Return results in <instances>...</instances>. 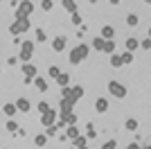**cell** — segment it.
<instances>
[{
  "label": "cell",
  "mask_w": 151,
  "mask_h": 149,
  "mask_svg": "<svg viewBox=\"0 0 151 149\" xmlns=\"http://www.w3.org/2000/svg\"><path fill=\"white\" fill-rule=\"evenodd\" d=\"M61 122H65V124H75L77 122V115L72 111H61Z\"/></svg>",
  "instance_id": "cell-10"
},
{
  "label": "cell",
  "mask_w": 151,
  "mask_h": 149,
  "mask_svg": "<svg viewBox=\"0 0 151 149\" xmlns=\"http://www.w3.org/2000/svg\"><path fill=\"white\" fill-rule=\"evenodd\" d=\"M79 97H83V88L81 86H63V99H68L75 104Z\"/></svg>",
  "instance_id": "cell-2"
},
{
  "label": "cell",
  "mask_w": 151,
  "mask_h": 149,
  "mask_svg": "<svg viewBox=\"0 0 151 149\" xmlns=\"http://www.w3.org/2000/svg\"><path fill=\"white\" fill-rule=\"evenodd\" d=\"M77 149H90V147H86V145H83V147H77Z\"/></svg>",
  "instance_id": "cell-41"
},
{
  "label": "cell",
  "mask_w": 151,
  "mask_h": 149,
  "mask_svg": "<svg viewBox=\"0 0 151 149\" xmlns=\"http://www.w3.org/2000/svg\"><path fill=\"white\" fill-rule=\"evenodd\" d=\"M52 50H54V52H63V50H65V36L52 38Z\"/></svg>",
  "instance_id": "cell-8"
},
{
  "label": "cell",
  "mask_w": 151,
  "mask_h": 149,
  "mask_svg": "<svg viewBox=\"0 0 151 149\" xmlns=\"http://www.w3.org/2000/svg\"><path fill=\"white\" fill-rule=\"evenodd\" d=\"M41 122H43V127H50V124L57 122V111H47V113H41Z\"/></svg>",
  "instance_id": "cell-7"
},
{
  "label": "cell",
  "mask_w": 151,
  "mask_h": 149,
  "mask_svg": "<svg viewBox=\"0 0 151 149\" xmlns=\"http://www.w3.org/2000/svg\"><path fill=\"white\" fill-rule=\"evenodd\" d=\"M124 129L126 131H135V129H138V120H126V122H124Z\"/></svg>",
  "instance_id": "cell-21"
},
{
  "label": "cell",
  "mask_w": 151,
  "mask_h": 149,
  "mask_svg": "<svg viewBox=\"0 0 151 149\" xmlns=\"http://www.w3.org/2000/svg\"><path fill=\"white\" fill-rule=\"evenodd\" d=\"M142 149H149V147H142Z\"/></svg>",
  "instance_id": "cell-44"
},
{
  "label": "cell",
  "mask_w": 151,
  "mask_h": 149,
  "mask_svg": "<svg viewBox=\"0 0 151 149\" xmlns=\"http://www.w3.org/2000/svg\"><path fill=\"white\" fill-rule=\"evenodd\" d=\"M63 9H65L68 14H75L77 12V2L75 0H63Z\"/></svg>",
  "instance_id": "cell-16"
},
{
  "label": "cell",
  "mask_w": 151,
  "mask_h": 149,
  "mask_svg": "<svg viewBox=\"0 0 151 149\" xmlns=\"http://www.w3.org/2000/svg\"><path fill=\"white\" fill-rule=\"evenodd\" d=\"M61 72V70L57 68V66H50V68H47V74H52V77H54V79H57V74Z\"/></svg>",
  "instance_id": "cell-33"
},
{
  "label": "cell",
  "mask_w": 151,
  "mask_h": 149,
  "mask_svg": "<svg viewBox=\"0 0 151 149\" xmlns=\"http://www.w3.org/2000/svg\"><path fill=\"white\" fill-rule=\"evenodd\" d=\"M111 66H113V68H120V66H124V63H122V54H111Z\"/></svg>",
  "instance_id": "cell-20"
},
{
  "label": "cell",
  "mask_w": 151,
  "mask_h": 149,
  "mask_svg": "<svg viewBox=\"0 0 151 149\" xmlns=\"http://www.w3.org/2000/svg\"><path fill=\"white\" fill-rule=\"evenodd\" d=\"M57 81H59V86H70V74L68 72H59Z\"/></svg>",
  "instance_id": "cell-15"
},
{
  "label": "cell",
  "mask_w": 151,
  "mask_h": 149,
  "mask_svg": "<svg viewBox=\"0 0 151 149\" xmlns=\"http://www.w3.org/2000/svg\"><path fill=\"white\" fill-rule=\"evenodd\" d=\"M7 131H12V133H16V131H18V124L14 122V120H9V122H7Z\"/></svg>",
  "instance_id": "cell-31"
},
{
  "label": "cell",
  "mask_w": 151,
  "mask_h": 149,
  "mask_svg": "<svg viewBox=\"0 0 151 149\" xmlns=\"http://www.w3.org/2000/svg\"><path fill=\"white\" fill-rule=\"evenodd\" d=\"M108 93L117 99H124L126 97V86L120 84V81H108Z\"/></svg>",
  "instance_id": "cell-5"
},
{
  "label": "cell",
  "mask_w": 151,
  "mask_h": 149,
  "mask_svg": "<svg viewBox=\"0 0 151 149\" xmlns=\"http://www.w3.org/2000/svg\"><path fill=\"white\" fill-rule=\"evenodd\" d=\"M101 52H108V54H113V52H115V41H113V38L104 41V50H101Z\"/></svg>",
  "instance_id": "cell-18"
},
{
  "label": "cell",
  "mask_w": 151,
  "mask_h": 149,
  "mask_svg": "<svg viewBox=\"0 0 151 149\" xmlns=\"http://www.w3.org/2000/svg\"><path fill=\"white\" fill-rule=\"evenodd\" d=\"M95 136H97V131H95V127H93V124H88V127H86V138H88V140H93Z\"/></svg>",
  "instance_id": "cell-25"
},
{
  "label": "cell",
  "mask_w": 151,
  "mask_h": 149,
  "mask_svg": "<svg viewBox=\"0 0 151 149\" xmlns=\"http://www.w3.org/2000/svg\"><path fill=\"white\" fill-rule=\"evenodd\" d=\"M2 111H5L7 118H14V115H16V104H5V106H2Z\"/></svg>",
  "instance_id": "cell-19"
},
{
  "label": "cell",
  "mask_w": 151,
  "mask_h": 149,
  "mask_svg": "<svg viewBox=\"0 0 151 149\" xmlns=\"http://www.w3.org/2000/svg\"><path fill=\"white\" fill-rule=\"evenodd\" d=\"M113 34H115V30L113 27H111V25H104V27H101V38H113Z\"/></svg>",
  "instance_id": "cell-17"
},
{
  "label": "cell",
  "mask_w": 151,
  "mask_h": 149,
  "mask_svg": "<svg viewBox=\"0 0 151 149\" xmlns=\"http://www.w3.org/2000/svg\"><path fill=\"white\" fill-rule=\"evenodd\" d=\"M54 133H57V127H54V124H50V127L45 129V136L50 138V136H54Z\"/></svg>",
  "instance_id": "cell-35"
},
{
  "label": "cell",
  "mask_w": 151,
  "mask_h": 149,
  "mask_svg": "<svg viewBox=\"0 0 151 149\" xmlns=\"http://www.w3.org/2000/svg\"><path fill=\"white\" fill-rule=\"evenodd\" d=\"M23 72L27 74V77H36V66H34V63H23Z\"/></svg>",
  "instance_id": "cell-12"
},
{
  "label": "cell",
  "mask_w": 151,
  "mask_h": 149,
  "mask_svg": "<svg viewBox=\"0 0 151 149\" xmlns=\"http://www.w3.org/2000/svg\"><path fill=\"white\" fill-rule=\"evenodd\" d=\"M34 142H36V147H43V145L47 142V136H45V133H38V136L34 138Z\"/></svg>",
  "instance_id": "cell-24"
},
{
  "label": "cell",
  "mask_w": 151,
  "mask_h": 149,
  "mask_svg": "<svg viewBox=\"0 0 151 149\" xmlns=\"http://www.w3.org/2000/svg\"><path fill=\"white\" fill-rule=\"evenodd\" d=\"M111 5H120V0H111Z\"/></svg>",
  "instance_id": "cell-40"
},
{
  "label": "cell",
  "mask_w": 151,
  "mask_h": 149,
  "mask_svg": "<svg viewBox=\"0 0 151 149\" xmlns=\"http://www.w3.org/2000/svg\"><path fill=\"white\" fill-rule=\"evenodd\" d=\"M32 108V104L27 102L25 97H20V99H16V111H23V113H27Z\"/></svg>",
  "instance_id": "cell-11"
},
{
  "label": "cell",
  "mask_w": 151,
  "mask_h": 149,
  "mask_svg": "<svg viewBox=\"0 0 151 149\" xmlns=\"http://www.w3.org/2000/svg\"><path fill=\"white\" fill-rule=\"evenodd\" d=\"M133 61V54L131 52H124V54H122V63H131Z\"/></svg>",
  "instance_id": "cell-34"
},
{
  "label": "cell",
  "mask_w": 151,
  "mask_h": 149,
  "mask_svg": "<svg viewBox=\"0 0 151 149\" xmlns=\"http://www.w3.org/2000/svg\"><path fill=\"white\" fill-rule=\"evenodd\" d=\"M126 25L135 27V25H138V16H135V14H129V16H126Z\"/></svg>",
  "instance_id": "cell-26"
},
{
  "label": "cell",
  "mask_w": 151,
  "mask_h": 149,
  "mask_svg": "<svg viewBox=\"0 0 151 149\" xmlns=\"http://www.w3.org/2000/svg\"><path fill=\"white\" fill-rule=\"evenodd\" d=\"M104 41H106V38H93V50H99V52H101V50H104Z\"/></svg>",
  "instance_id": "cell-22"
},
{
  "label": "cell",
  "mask_w": 151,
  "mask_h": 149,
  "mask_svg": "<svg viewBox=\"0 0 151 149\" xmlns=\"http://www.w3.org/2000/svg\"><path fill=\"white\" fill-rule=\"evenodd\" d=\"M36 41H38V43H45V41H47V36H45V32L41 30V27L36 30Z\"/></svg>",
  "instance_id": "cell-28"
},
{
  "label": "cell",
  "mask_w": 151,
  "mask_h": 149,
  "mask_svg": "<svg viewBox=\"0 0 151 149\" xmlns=\"http://www.w3.org/2000/svg\"><path fill=\"white\" fill-rule=\"evenodd\" d=\"M72 106H75L72 102H68V99L61 97V111H72Z\"/></svg>",
  "instance_id": "cell-27"
},
{
  "label": "cell",
  "mask_w": 151,
  "mask_h": 149,
  "mask_svg": "<svg viewBox=\"0 0 151 149\" xmlns=\"http://www.w3.org/2000/svg\"><path fill=\"white\" fill-rule=\"evenodd\" d=\"M95 111H97V113H106L108 111V99L106 97H99L97 102H95Z\"/></svg>",
  "instance_id": "cell-9"
},
{
  "label": "cell",
  "mask_w": 151,
  "mask_h": 149,
  "mask_svg": "<svg viewBox=\"0 0 151 149\" xmlns=\"http://www.w3.org/2000/svg\"><path fill=\"white\" fill-rule=\"evenodd\" d=\"M34 86H36L41 93H45V90H47V81H45L43 77H34Z\"/></svg>",
  "instance_id": "cell-13"
},
{
  "label": "cell",
  "mask_w": 151,
  "mask_h": 149,
  "mask_svg": "<svg viewBox=\"0 0 151 149\" xmlns=\"http://www.w3.org/2000/svg\"><path fill=\"white\" fill-rule=\"evenodd\" d=\"M142 48H145V50L151 48V41H149V38H142Z\"/></svg>",
  "instance_id": "cell-38"
},
{
  "label": "cell",
  "mask_w": 151,
  "mask_h": 149,
  "mask_svg": "<svg viewBox=\"0 0 151 149\" xmlns=\"http://www.w3.org/2000/svg\"><path fill=\"white\" fill-rule=\"evenodd\" d=\"M88 2H93V5H95V2H97V0H88Z\"/></svg>",
  "instance_id": "cell-42"
},
{
  "label": "cell",
  "mask_w": 151,
  "mask_h": 149,
  "mask_svg": "<svg viewBox=\"0 0 151 149\" xmlns=\"http://www.w3.org/2000/svg\"><path fill=\"white\" fill-rule=\"evenodd\" d=\"M86 142H88V138H83V136H77V138H72V145H75V147H83Z\"/></svg>",
  "instance_id": "cell-23"
},
{
  "label": "cell",
  "mask_w": 151,
  "mask_h": 149,
  "mask_svg": "<svg viewBox=\"0 0 151 149\" xmlns=\"http://www.w3.org/2000/svg\"><path fill=\"white\" fill-rule=\"evenodd\" d=\"M70 16H72V23H75V25H81V16H79V14H70Z\"/></svg>",
  "instance_id": "cell-37"
},
{
  "label": "cell",
  "mask_w": 151,
  "mask_h": 149,
  "mask_svg": "<svg viewBox=\"0 0 151 149\" xmlns=\"http://www.w3.org/2000/svg\"><path fill=\"white\" fill-rule=\"evenodd\" d=\"M88 52H90V48L86 43H81V45H77V48H72L70 50V63H81L86 56H88Z\"/></svg>",
  "instance_id": "cell-1"
},
{
  "label": "cell",
  "mask_w": 151,
  "mask_h": 149,
  "mask_svg": "<svg viewBox=\"0 0 151 149\" xmlns=\"http://www.w3.org/2000/svg\"><path fill=\"white\" fill-rule=\"evenodd\" d=\"M29 27H32L29 18H16L12 25H9V32H12L14 36H16V34H23V32H27Z\"/></svg>",
  "instance_id": "cell-3"
},
{
  "label": "cell",
  "mask_w": 151,
  "mask_h": 149,
  "mask_svg": "<svg viewBox=\"0 0 151 149\" xmlns=\"http://www.w3.org/2000/svg\"><path fill=\"white\" fill-rule=\"evenodd\" d=\"M41 7H43L45 12H50V9H52V0H43V2H41Z\"/></svg>",
  "instance_id": "cell-36"
},
{
  "label": "cell",
  "mask_w": 151,
  "mask_h": 149,
  "mask_svg": "<svg viewBox=\"0 0 151 149\" xmlns=\"http://www.w3.org/2000/svg\"><path fill=\"white\" fill-rule=\"evenodd\" d=\"M138 41H135V38H126V48H129V52H131V50H135V48H138Z\"/></svg>",
  "instance_id": "cell-29"
},
{
  "label": "cell",
  "mask_w": 151,
  "mask_h": 149,
  "mask_svg": "<svg viewBox=\"0 0 151 149\" xmlns=\"http://www.w3.org/2000/svg\"><path fill=\"white\" fill-rule=\"evenodd\" d=\"M20 61L23 63H27V61H32V56H34V41H25V43L20 45Z\"/></svg>",
  "instance_id": "cell-6"
},
{
  "label": "cell",
  "mask_w": 151,
  "mask_h": 149,
  "mask_svg": "<svg viewBox=\"0 0 151 149\" xmlns=\"http://www.w3.org/2000/svg\"><path fill=\"white\" fill-rule=\"evenodd\" d=\"M126 149H142V147H140V145H135V142H133V145H129V147H126Z\"/></svg>",
  "instance_id": "cell-39"
},
{
  "label": "cell",
  "mask_w": 151,
  "mask_h": 149,
  "mask_svg": "<svg viewBox=\"0 0 151 149\" xmlns=\"http://www.w3.org/2000/svg\"><path fill=\"white\" fill-rule=\"evenodd\" d=\"M145 2H151V0H145Z\"/></svg>",
  "instance_id": "cell-43"
},
{
  "label": "cell",
  "mask_w": 151,
  "mask_h": 149,
  "mask_svg": "<svg viewBox=\"0 0 151 149\" xmlns=\"http://www.w3.org/2000/svg\"><path fill=\"white\" fill-rule=\"evenodd\" d=\"M0 2H2V0H0Z\"/></svg>",
  "instance_id": "cell-45"
},
{
  "label": "cell",
  "mask_w": 151,
  "mask_h": 149,
  "mask_svg": "<svg viewBox=\"0 0 151 149\" xmlns=\"http://www.w3.org/2000/svg\"><path fill=\"white\" fill-rule=\"evenodd\" d=\"M32 12H34V2H29V0H20L16 5V18H29Z\"/></svg>",
  "instance_id": "cell-4"
},
{
  "label": "cell",
  "mask_w": 151,
  "mask_h": 149,
  "mask_svg": "<svg viewBox=\"0 0 151 149\" xmlns=\"http://www.w3.org/2000/svg\"><path fill=\"white\" fill-rule=\"evenodd\" d=\"M36 108H38L41 113H47V111H50V104H47V102H38V106H36Z\"/></svg>",
  "instance_id": "cell-30"
},
{
  "label": "cell",
  "mask_w": 151,
  "mask_h": 149,
  "mask_svg": "<svg viewBox=\"0 0 151 149\" xmlns=\"http://www.w3.org/2000/svg\"><path fill=\"white\" fill-rule=\"evenodd\" d=\"M101 149H117V142H115V140H108V142L101 145Z\"/></svg>",
  "instance_id": "cell-32"
},
{
  "label": "cell",
  "mask_w": 151,
  "mask_h": 149,
  "mask_svg": "<svg viewBox=\"0 0 151 149\" xmlns=\"http://www.w3.org/2000/svg\"><path fill=\"white\" fill-rule=\"evenodd\" d=\"M65 136H68L70 140H72V138H77V136H79V129H77L75 124H65Z\"/></svg>",
  "instance_id": "cell-14"
}]
</instances>
